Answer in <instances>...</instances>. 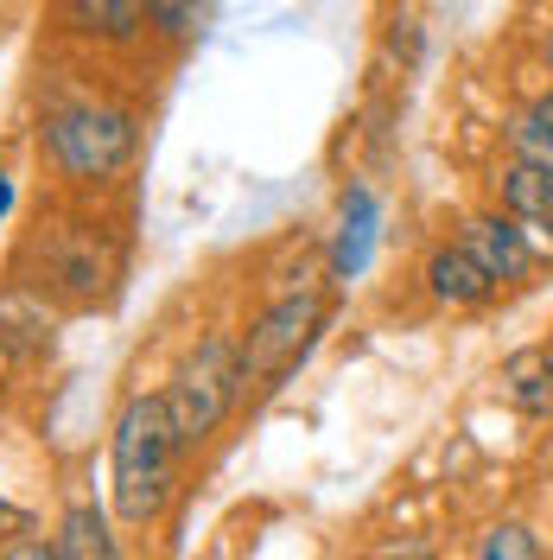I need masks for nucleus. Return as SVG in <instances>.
<instances>
[{"label":"nucleus","mask_w":553,"mask_h":560,"mask_svg":"<svg viewBox=\"0 0 553 560\" xmlns=\"http://www.w3.org/2000/svg\"><path fill=\"white\" fill-rule=\"evenodd\" d=\"M178 446L173 415L160 388H140L121 401V415L108 427V485H115V516L128 528H153L178 497Z\"/></svg>","instance_id":"obj_1"},{"label":"nucleus","mask_w":553,"mask_h":560,"mask_svg":"<svg viewBox=\"0 0 553 560\" xmlns=\"http://www.w3.org/2000/svg\"><path fill=\"white\" fill-rule=\"evenodd\" d=\"M13 280L45 300H64V306H103L121 280V243L96 217H51L26 236Z\"/></svg>","instance_id":"obj_2"},{"label":"nucleus","mask_w":553,"mask_h":560,"mask_svg":"<svg viewBox=\"0 0 553 560\" xmlns=\"http://www.w3.org/2000/svg\"><path fill=\"white\" fill-rule=\"evenodd\" d=\"M38 153L51 160V173L83 185V191H103L134 166L140 153V115L128 103H108V96H70L51 103L38 115Z\"/></svg>","instance_id":"obj_3"},{"label":"nucleus","mask_w":553,"mask_h":560,"mask_svg":"<svg viewBox=\"0 0 553 560\" xmlns=\"http://www.w3.org/2000/svg\"><path fill=\"white\" fill-rule=\"evenodd\" d=\"M160 395H166L178 446H185V453L210 446V433L243 408V338H236V331L198 338L191 357L173 370V383L160 388Z\"/></svg>","instance_id":"obj_4"},{"label":"nucleus","mask_w":553,"mask_h":560,"mask_svg":"<svg viewBox=\"0 0 553 560\" xmlns=\"http://www.w3.org/2000/svg\"><path fill=\"white\" fill-rule=\"evenodd\" d=\"M331 318V293L325 287H280L243 331V401L280 388L299 363L311 357L318 331Z\"/></svg>","instance_id":"obj_5"},{"label":"nucleus","mask_w":553,"mask_h":560,"mask_svg":"<svg viewBox=\"0 0 553 560\" xmlns=\"http://www.w3.org/2000/svg\"><path fill=\"white\" fill-rule=\"evenodd\" d=\"M458 243L478 255V268H484L496 287H528V280L541 275V255H534V243H528V230H521L516 217H503V210L471 217Z\"/></svg>","instance_id":"obj_6"},{"label":"nucleus","mask_w":553,"mask_h":560,"mask_svg":"<svg viewBox=\"0 0 553 560\" xmlns=\"http://www.w3.org/2000/svg\"><path fill=\"white\" fill-rule=\"evenodd\" d=\"M58 33L128 51L146 38V0H58Z\"/></svg>","instance_id":"obj_7"},{"label":"nucleus","mask_w":553,"mask_h":560,"mask_svg":"<svg viewBox=\"0 0 553 560\" xmlns=\"http://www.w3.org/2000/svg\"><path fill=\"white\" fill-rule=\"evenodd\" d=\"M58 338V306L33 293V287H0V357L20 363V357H45Z\"/></svg>","instance_id":"obj_8"},{"label":"nucleus","mask_w":553,"mask_h":560,"mask_svg":"<svg viewBox=\"0 0 553 560\" xmlns=\"http://www.w3.org/2000/svg\"><path fill=\"white\" fill-rule=\"evenodd\" d=\"M420 280H426V293H433L439 306H451V313H471V306H490V300H496V280L478 268V255H471L464 243L426 248Z\"/></svg>","instance_id":"obj_9"},{"label":"nucleus","mask_w":553,"mask_h":560,"mask_svg":"<svg viewBox=\"0 0 553 560\" xmlns=\"http://www.w3.org/2000/svg\"><path fill=\"white\" fill-rule=\"evenodd\" d=\"M376 191L369 185H344L338 198V230H331V280H356L369 268V248H376Z\"/></svg>","instance_id":"obj_10"},{"label":"nucleus","mask_w":553,"mask_h":560,"mask_svg":"<svg viewBox=\"0 0 553 560\" xmlns=\"http://www.w3.org/2000/svg\"><path fill=\"white\" fill-rule=\"evenodd\" d=\"M496 383H503V401L528 420H548L553 415V350L548 345H521L503 357V370H496Z\"/></svg>","instance_id":"obj_11"},{"label":"nucleus","mask_w":553,"mask_h":560,"mask_svg":"<svg viewBox=\"0 0 553 560\" xmlns=\"http://www.w3.org/2000/svg\"><path fill=\"white\" fill-rule=\"evenodd\" d=\"M496 205H503V217H516V223L553 217V166H541V160H509L496 173Z\"/></svg>","instance_id":"obj_12"},{"label":"nucleus","mask_w":553,"mask_h":560,"mask_svg":"<svg viewBox=\"0 0 553 560\" xmlns=\"http://www.w3.org/2000/svg\"><path fill=\"white\" fill-rule=\"evenodd\" d=\"M58 560H121L115 548V528H108V510L103 503H90V497H77L64 510V523H58Z\"/></svg>","instance_id":"obj_13"},{"label":"nucleus","mask_w":553,"mask_h":560,"mask_svg":"<svg viewBox=\"0 0 553 560\" xmlns=\"http://www.w3.org/2000/svg\"><path fill=\"white\" fill-rule=\"evenodd\" d=\"M216 20V0H146V38L160 45H191Z\"/></svg>","instance_id":"obj_14"},{"label":"nucleus","mask_w":553,"mask_h":560,"mask_svg":"<svg viewBox=\"0 0 553 560\" xmlns=\"http://www.w3.org/2000/svg\"><path fill=\"white\" fill-rule=\"evenodd\" d=\"M509 147H516V160H541V166H553V90H541L534 103L516 108V121H509Z\"/></svg>","instance_id":"obj_15"},{"label":"nucleus","mask_w":553,"mask_h":560,"mask_svg":"<svg viewBox=\"0 0 553 560\" xmlns=\"http://www.w3.org/2000/svg\"><path fill=\"white\" fill-rule=\"evenodd\" d=\"M471 560H548V548H541V535L528 523H490L478 535V555Z\"/></svg>","instance_id":"obj_16"},{"label":"nucleus","mask_w":553,"mask_h":560,"mask_svg":"<svg viewBox=\"0 0 553 560\" xmlns=\"http://www.w3.org/2000/svg\"><path fill=\"white\" fill-rule=\"evenodd\" d=\"M388 58H401V70H414L426 58V26H420L414 13H401L395 26H388Z\"/></svg>","instance_id":"obj_17"},{"label":"nucleus","mask_w":553,"mask_h":560,"mask_svg":"<svg viewBox=\"0 0 553 560\" xmlns=\"http://www.w3.org/2000/svg\"><path fill=\"white\" fill-rule=\"evenodd\" d=\"M33 528H38V516L26 510V503H13V497H0V548H7V541H26Z\"/></svg>","instance_id":"obj_18"},{"label":"nucleus","mask_w":553,"mask_h":560,"mask_svg":"<svg viewBox=\"0 0 553 560\" xmlns=\"http://www.w3.org/2000/svg\"><path fill=\"white\" fill-rule=\"evenodd\" d=\"M0 560H58V548H51V541H38V535H26V541H7Z\"/></svg>","instance_id":"obj_19"},{"label":"nucleus","mask_w":553,"mask_h":560,"mask_svg":"<svg viewBox=\"0 0 553 560\" xmlns=\"http://www.w3.org/2000/svg\"><path fill=\"white\" fill-rule=\"evenodd\" d=\"M521 230H528L534 255H541V261H553V217H541V223H521Z\"/></svg>","instance_id":"obj_20"},{"label":"nucleus","mask_w":553,"mask_h":560,"mask_svg":"<svg viewBox=\"0 0 553 560\" xmlns=\"http://www.w3.org/2000/svg\"><path fill=\"white\" fill-rule=\"evenodd\" d=\"M7 210H13V178L0 173V217H7Z\"/></svg>","instance_id":"obj_21"},{"label":"nucleus","mask_w":553,"mask_h":560,"mask_svg":"<svg viewBox=\"0 0 553 560\" xmlns=\"http://www.w3.org/2000/svg\"><path fill=\"white\" fill-rule=\"evenodd\" d=\"M541 58H548V70H553V33H548V45H541Z\"/></svg>","instance_id":"obj_22"}]
</instances>
